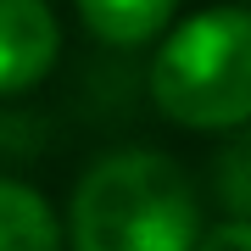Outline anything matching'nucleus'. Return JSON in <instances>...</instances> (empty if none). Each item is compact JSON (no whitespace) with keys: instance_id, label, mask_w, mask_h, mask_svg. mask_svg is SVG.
<instances>
[{"instance_id":"nucleus-1","label":"nucleus","mask_w":251,"mask_h":251,"mask_svg":"<svg viewBox=\"0 0 251 251\" xmlns=\"http://www.w3.org/2000/svg\"><path fill=\"white\" fill-rule=\"evenodd\" d=\"M201 196L168 151H112L67 201V251H196Z\"/></svg>"},{"instance_id":"nucleus-2","label":"nucleus","mask_w":251,"mask_h":251,"mask_svg":"<svg viewBox=\"0 0 251 251\" xmlns=\"http://www.w3.org/2000/svg\"><path fill=\"white\" fill-rule=\"evenodd\" d=\"M151 100L196 134L251 123V6H206L168 28L151 56Z\"/></svg>"},{"instance_id":"nucleus-3","label":"nucleus","mask_w":251,"mask_h":251,"mask_svg":"<svg viewBox=\"0 0 251 251\" xmlns=\"http://www.w3.org/2000/svg\"><path fill=\"white\" fill-rule=\"evenodd\" d=\"M62 56V23L50 0H0V95H28Z\"/></svg>"},{"instance_id":"nucleus-4","label":"nucleus","mask_w":251,"mask_h":251,"mask_svg":"<svg viewBox=\"0 0 251 251\" xmlns=\"http://www.w3.org/2000/svg\"><path fill=\"white\" fill-rule=\"evenodd\" d=\"M62 218L23 179H0V251H62Z\"/></svg>"},{"instance_id":"nucleus-5","label":"nucleus","mask_w":251,"mask_h":251,"mask_svg":"<svg viewBox=\"0 0 251 251\" xmlns=\"http://www.w3.org/2000/svg\"><path fill=\"white\" fill-rule=\"evenodd\" d=\"M84 28L106 45H151L156 34L173 28L179 0H73Z\"/></svg>"},{"instance_id":"nucleus-6","label":"nucleus","mask_w":251,"mask_h":251,"mask_svg":"<svg viewBox=\"0 0 251 251\" xmlns=\"http://www.w3.org/2000/svg\"><path fill=\"white\" fill-rule=\"evenodd\" d=\"M218 190L240 218H251V123L229 128V151L218 156Z\"/></svg>"},{"instance_id":"nucleus-7","label":"nucleus","mask_w":251,"mask_h":251,"mask_svg":"<svg viewBox=\"0 0 251 251\" xmlns=\"http://www.w3.org/2000/svg\"><path fill=\"white\" fill-rule=\"evenodd\" d=\"M196 251H251V218H224V224H212V229H201V240Z\"/></svg>"}]
</instances>
